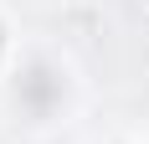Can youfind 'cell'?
<instances>
[{"mask_svg":"<svg viewBox=\"0 0 149 144\" xmlns=\"http://www.w3.org/2000/svg\"><path fill=\"white\" fill-rule=\"evenodd\" d=\"M0 46H5V36H0Z\"/></svg>","mask_w":149,"mask_h":144,"instance_id":"cell-1","label":"cell"}]
</instances>
